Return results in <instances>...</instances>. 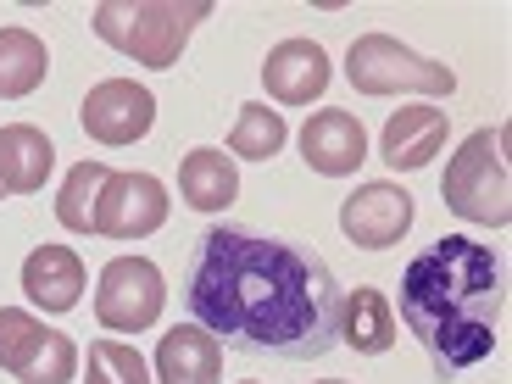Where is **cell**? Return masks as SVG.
<instances>
[{"label": "cell", "instance_id": "1", "mask_svg": "<svg viewBox=\"0 0 512 384\" xmlns=\"http://www.w3.org/2000/svg\"><path fill=\"white\" fill-rule=\"evenodd\" d=\"M190 318L234 351L312 362L340 346V279L318 251L251 229H206L190 268Z\"/></svg>", "mask_w": 512, "mask_h": 384}, {"label": "cell", "instance_id": "2", "mask_svg": "<svg viewBox=\"0 0 512 384\" xmlns=\"http://www.w3.org/2000/svg\"><path fill=\"white\" fill-rule=\"evenodd\" d=\"M507 312L501 256L468 234H446L418 251L401 273V323L412 329L440 379L468 373L496 351V329Z\"/></svg>", "mask_w": 512, "mask_h": 384}, {"label": "cell", "instance_id": "3", "mask_svg": "<svg viewBox=\"0 0 512 384\" xmlns=\"http://www.w3.org/2000/svg\"><path fill=\"white\" fill-rule=\"evenodd\" d=\"M212 17V0H101L95 6V39L134 56L140 67L162 73L179 67L190 34Z\"/></svg>", "mask_w": 512, "mask_h": 384}, {"label": "cell", "instance_id": "4", "mask_svg": "<svg viewBox=\"0 0 512 384\" xmlns=\"http://www.w3.org/2000/svg\"><path fill=\"white\" fill-rule=\"evenodd\" d=\"M440 201L457 212L462 223L479 229H507L512 223V173H507V123L479 128L451 151L446 179H440Z\"/></svg>", "mask_w": 512, "mask_h": 384}, {"label": "cell", "instance_id": "5", "mask_svg": "<svg viewBox=\"0 0 512 384\" xmlns=\"http://www.w3.org/2000/svg\"><path fill=\"white\" fill-rule=\"evenodd\" d=\"M346 78L357 95H435V101H446L457 90V73L446 62L407 51L396 34H362L346 51Z\"/></svg>", "mask_w": 512, "mask_h": 384}, {"label": "cell", "instance_id": "6", "mask_svg": "<svg viewBox=\"0 0 512 384\" xmlns=\"http://www.w3.org/2000/svg\"><path fill=\"white\" fill-rule=\"evenodd\" d=\"M0 373L17 384H73L78 346L73 334L51 329L45 318L23 307H0Z\"/></svg>", "mask_w": 512, "mask_h": 384}, {"label": "cell", "instance_id": "7", "mask_svg": "<svg viewBox=\"0 0 512 384\" xmlns=\"http://www.w3.org/2000/svg\"><path fill=\"white\" fill-rule=\"evenodd\" d=\"M167 307V279L145 256H112L95 284V318L112 334H145Z\"/></svg>", "mask_w": 512, "mask_h": 384}, {"label": "cell", "instance_id": "8", "mask_svg": "<svg viewBox=\"0 0 512 384\" xmlns=\"http://www.w3.org/2000/svg\"><path fill=\"white\" fill-rule=\"evenodd\" d=\"M167 223V184L156 173H106L95 195V234L106 240H145Z\"/></svg>", "mask_w": 512, "mask_h": 384}, {"label": "cell", "instance_id": "9", "mask_svg": "<svg viewBox=\"0 0 512 384\" xmlns=\"http://www.w3.org/2000/svg\"><path fill=\"white\" fill-rule=\"evenodd\" d=\"M78 123H84V134L95 145H134L156 123V95L145 84H134V78H106V84H95L84 95Z\"/></svg>", "mask_w": 512, "mask_h": 384}, {"label": "cell", "instance_id": "10", "mask_svg": "<svg viewBox=\"0 0 512 384\" xmlns=\"http://www.w3.org/2000/svg\"><path fill=\"white\" fill-rule=\"evenodd\" d=\"M412 195L401 190V184H362L351 201H340V234H346L357 251H390V245L407 240L412 229Z\"/></svg>", "mask_w": 512, "mask_h": 384}, {"label": "cell", "instance_id": "11", "mask_svg": "<svg viewBox=\"0 0 512 384\" xmlns=\"http://www.w3.org/2000/svg\"><path fill=\"white\" fill-rule=\"evenodd\" d=\"M301 156L323 179H346V173H357L368 162V128L346 106H323V112H312L301 123Z\"/></svg>", "mask_w": 512, "mask_h": 384}, {"label": "cell", "instance_id": "12", "mask_svg": "<svg viewBox=\"0 0 512 384\" xmlns=\"http://www.w3.org/2000/svg\"><path fill=\"white\" fill-rule=\"evenodd\" d=\"M329 78H334V67L318 39H284L262 62V84H268V95L279 106H312L329 90Z\"/></svg>", "mask_w": 512, "mask_h": 384}, {"label": "cell", "instance_id": "13", "mask_svg": "<svg viewBox=\"0 0 512 384\" xmlns=\"http://www.w3.org/2000/svg\"><path fill=\"white\" fill-rule=\"evenodd\" d=\"M446 134H451V117L440 106H401L396 117H384L379 156L396 173H418V167H429L446 151Z\"/></svg>", "mask_w": 512, "mask_h": 384}, {"label": "cell", "instance_id": "14", "mask_svg": "<svg viewBox=\"0 0 512 384\" xmlns=\"http://www.w3.org/2000/svg\"><path fill=\"white\" fill-rule=\"evenodd\" d=\"M156 379L162 384H218L223 379V340L201 323H179L156 340Z\"/></svg>", "mask_w": 512, "mask_h": 384}, {"label": "cell", "instance_id": "15", "mask_svg": "<svg viewBox=\"0 0 512 384\" xmlns=\"http://www.w3.org/2000/svg\"><path fill=\"white\" fill-rule=\"evenodd\" d=\"M23 295L39 312H73L84 301V262L67 245H39L23 262Z\"/></svg>", "mask_w": 512, "mask_h": 384}, {"label": "cell", "instance_id": "16", "mask_svg": "<svg viewBox=\"0 0 512 384\" xmlns=\"http://www.w3.org/2000/svg\"><path fill=\"white\" fill-rule=\"evenodd\" d=\"M56 167V151H51V134L34 123H6L0 128V190L6 195H34L45 190Z\"/></svg>", "mask_w": 512, "mask_h": 384}, {"label": "cell", "instance_id": "17", "mask_svg": "<svg viewBox=\"0 0 512 384\" xmlns=\"http://www.w3.org/2000/svg\"><path fill=\"white\" fill-rule=\"evenodd\" d=\"M340 340L357 357H384L396 346V307H390V295L373 290V284H357L340 301Z\"/></svg>", "mask_w": 512, "mask_h": 384}, {"label": "cell", "instance_id": "18", "mask_svg": "<svg viewBox=\"0 0 512 384\" xmlns=\"http://www.w3.org/2000/svg\"><path fill=\"white\" fill-rule=\"evenodd\" d=\"M179 195L195 206V212H218V206H234L240 195V162L229 151H212V145H195L179 162Z\"/></svg>", "mask_w": 512, "mask_h": 384}, {"label": "cell", "instance_id": "19", "mask_svg": "<svg viewBox=\"0 0 512 384\" xmlns=\"http://www.w3.org/2000/svg\"><path fill=\"white\" fill-rule=\"evenodd\" d=\"M51 51L34 28H0V101H23L45 84Z\"/></svg>", "mask_w": 512, "mask_h": 384}, {"label": "cell", "instance_id": "20", "mask_svg": "<svg viewBox=\"0 0 512 384\" xmlns=\"http://www.w3.org/2000/svg\"><path fill=\"white\" fill-rule=\"evenodd\" d=\"M284 140H290L284 117L273 112L268 101H251V106H240V117H234V128H229V156H245V162H273V156L284 151Z\"/></svg>", "mask_w": 512, "mask_h": 384}, {"label": "cell", "instance_id": "21", "mask_svg": "<svg viewBox=\"0 0 512 384\" xmlns=\"http://www.w3.org/2000/svg\"><path fill=\"white\" fill-rule=\"evenodd\" d=\"M106 173H112L106 162H78L73 173H67V184L56 190V218H62V229L95 234V195H101Z\"/></svg>", "mask_w": 512, "mask_h": 384}, {"label": "cell", "instance_id": "22", "mask_svg": "<svg viewBox=\"0 0 512 384\" xmlns=\"http://www.w3.org/2000/svg\"><path fill=\"white\" fill-rule=\"evenodd\" d=\"M90 384H151L145 357L128 340H95L90 346Z\"/></svg>", "mask_w": 512, "mask_h": 384}, {"label": "cell", "instance_id": "23", "mask_svg": "<svg viewBox=\"0 0 512 384\" xmlns=\"http://www.w3.org/2000/svg\"><path fill=\"white\" fill-rule=\"evenodd\" d=\"M323 384H346V379H323Z\"/></svg>", "mask_w": 512, "mask_h": 384}, {"label": "cell", "instance_id": "24", "mask_svg": "<svg viewBox=\"0 0 512 384\" xmlns=\"http://www.w3.org/2000/svg\"><path fill=\"white\" fill-rule=\"evenodd\" d=\"M245 384H256V379H245Z\"/></svg>", "mask_w": 512, "mask_h": 384}, {"label": "cell", "instance_id": "25", "mask_svg": "<svg viewBox=\"0 0 512 384\" xmlns=\"http://www.w3.org/2000/svg\"><path fill=\"white\" fill-rule=\"evenodd\" d=\"M0 195H6V190H0Z\"/></svg>", "mask_w": 512, "mask_h": 384}]
</instances>
